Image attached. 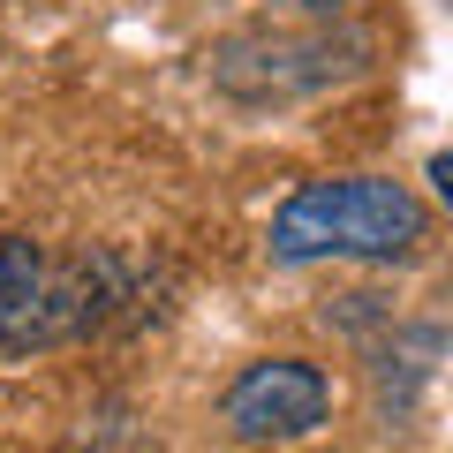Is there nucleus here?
Returning <instances> with one entry per match:
<instances>
[{
	"instance_id": "nucleus-1",
	"label": "nucleus",
	"mask_w": 453,
	"mask_h": 453,
	"mask_svg": "<svg viewBox=\"0 0 453 453\" xmlns=\"http://www.w3.org/2000/svg\"><path fill=\"white\" fill-rule=\"evenodd\" d=\"M136 303V265L91 250V257H46L38 242H0V356H31V348H61L83 340Z\"/></svg>"
},
{
	"instance_id": "nucleus-2",
	"label": "nucleus",
	"mask_w": 453,
	"mask_h": 453,
	"mask_svg": "<svg viewBox=\"0 0 453 453\" xmlns=\"http://www.w3.org/2000/svg\"><path fill=\"white\" fill-rule=\"evenodd\" d=\"M431 211L401 189V181H378V174H340V181H303L288 204L273 211V257L280 265H318V257H363V265H386L408 257L423 242Z\"/></svg>"
},
{
	"instance_id": "nucleus-3",
	"label": "nucleus",
	"mask_w": 453,
	"mask_h": 453,
	"mask_svg": "<svg viewBox=\"0 0 453 453\" xmlns=\"http://www.w3.org/2000/svg\"><path fill=\"white\" fill-rule=\"evenodd\" d=\"M333 408V386H325L318 363L303 356H257L234 371V386L219 393V423L250 446H280V438H310Z\"/></svg>"
},
{
	"instance_id": "nucleus-4",
	"label": "nucleus",
	"mask_w": 453,
	"mask_h": 453,
	"mask_svg": "<svg viewBox=\"0 0 453 453\" xmlns=\"http://www.w3.org/2000/svg\"><path fill=\"white\" fill-rule=\"evenodd\" d=\"M295 8H310V16H333V8H340V0H295Z\"/></svg>"
}]
</instances>
